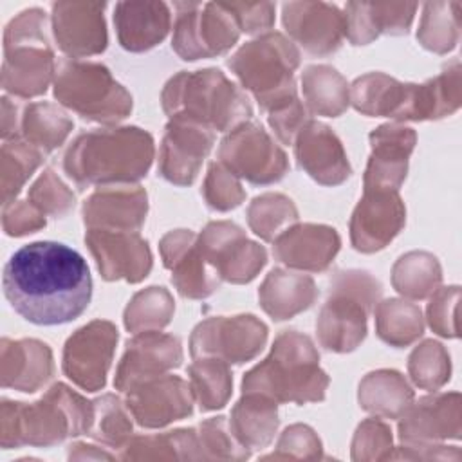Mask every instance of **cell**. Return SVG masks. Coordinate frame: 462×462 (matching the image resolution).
<instances>
[{
	"label": "cell",
	"mask_w": 462,
	"mask_h": 462,
	"mask_svg": "<svg viewBox=\"0 0 462 462\" xmlns=\"http://www.w3.org/2000/svg\"><path fill=\"white\" fill-rule=\"evenodd\" d=\"M4 296L25 321L43 327L70 323L92 298V276L72 247L40 240L11 254L2 276Z\"/></svg>",
	"instance_id": "6da1fadb"
},
{
	"label": "cell",
	"mask_w": 462,
	"mask_h": 462,
	"mask_svg": "<svg viewBox=\"0 0 462 462\" xmlns=\"http://www.w3.org/2000/svg\"><path fill=\"white\" fill-rule=\"evenodd\" d=\"M153 153V137L137 126L97 128L72 141L63 168L79 188L134 184L148 173Z\"/></svg>",
	"instance_id": "7a4b0ae2"
},
{
	"label": "cell",
	"mask_w": 462,
	"mask_h": 462,
	"mask_svg": "<svg viewBox=\"0 0 462 462\" xmlns=\"http://www.w3.org/2000/svg\"><path fill=\"white\" fill-rule=\"evenodd\" d=\"M328 375L319 368L312 339L298 330H283L269 356L242 379V393H260L276 402H319L328 388Z\"/></svg>",
	"instance_id": "3957f363"
},
{
	"label": "cell",
	"mask_w": 462,
	"mask_h": 462,
	"mask_svg": "<svg viewBox=\"0 0 462 462\" xmlns=\"http://www.w3.org/2000/svg\"><path fill=\"white\" fill-rule=\"evenodd\" d=\"M92 411V402L63 383L51 386L32 404L4 399L0 413L2 448L52 446L67 437L88 433Z\"/></svg>",
	"instance_id": "277c9868"
},
{
	"label": "cell",
	"mask_w": 462,
	"mask_h": 462,
	"mask_svg": "<svg viewBox=\"0 0 462 462\" xmlns=\"http://www.w3.org/2000/svg\"><path fill=\"white\" fill-rule=\"evenodd\" d=\"M161 103L168 117L191 119L213 132H231L253 116L245 92L218 69L175 74L164 85Z\"/></svg>",
	"instance_id": "5b68a950"
},
{
	"label": "cell",
	"mask_w": 462,
	"mask_h": 462,
	"mask_svg": "<svg viewBox=\"0 0 462 462\" xmlns=\"http://www.w3.org/2000/svg\"><path fill=\"white\" fill-rule=\"evenodd\" d=\"M298 65L300 51L282 32L258 34L227 60L231 72L265 112L298 97L294 83Z\"/></svg>",
	"instance_id": "8992f818"
},
{
	"label": "cell",
	"mask_w": 462,
	"mask_h": 462,
	"mask_svg": "<svg viewBox=\"0 0 462 462\" xmlns=\"http://www.w3.org/2000/svg\"><path fill=\"white\" fill-rule=\"evenodd\" d=\"M47 16L31 7L14 16L4 31L2 87L16 97L45 94L56 74V60L47 38Z\"/></svg>",
	"instance_id": "52a82bcc"
},
{
	"label": "cell",
	"mask_w": 462,
	"mask_h": 462,
	"mask_svg": "<svg viewBox=\"0 0 462 462\" xmlns=\"http://www.w3.org/2000/svg\"><path fill=\"white\" fill-rule=\"evenodd\" d=\"M381 298V283L365 271H339L332 276L316 332L330 352L356 350L366 336V318Z\"/></svg>",
	"instance_id": "ba28073f"
},
{
	"label": "cell",
	"mask_w": 462,
	"mask_h": 462,
	"mask_svg": "<svg viewBox=\"0 0 462 462\" xmlns=\"http://www.w3.org/2000/svg\"><path fill=\"white\" fill-rule=\"evenodd\" d=\"M54 97L81 117L114 125L132 112V96L110 70L94 61L60 60L54 74Z\"/></svg>",
	"instance_id": "9c48e42d"
},
{
	"label": "cell",
	"mask_w": 462,
	"mask_h": 462,
	"mask_svg": "<svg viewBox=\"0 0 462 462\" xmlns=\"http://www.w3.org/2000/svg\"><path fill=\"white\" fill-rule=\"evenodd\" d=\"M171 49L186 61L227 52L240 38L236 18L226 2H175Z\"/></svg>",
	"instance_id": "30bf717a"
},
{
	"label": "cell",
	"mask_w": 462,
	"mask_h": 462,
	"mask_svg": "<svg viewBox=\"0 0 462 462\" xmlns=\"http://www.w3.org/2000/svg\"><path fill=\"white\" fill-rule=\"evenodd\" d=\"M218 162L251 184H273L289 170L285 152L258 123H244L220 141Z\"/></svg>",
	"instance_id": "8fae6325"
},
{
	"label": "cell",
	"mask_w": 462,
	"mask_h": 462,
	"mask_svg": "<svg viewBox=\"0 0 462 462\" xmlns=\"http://www.w3.org/2000/svg\"><path fill=\"white\" fill-rule=\"evenodd\" d=\"M267 341V325L253 314L215 316L200 321L189 337L191 357H218L242 365L260 354Z\"/></svg>",
	"instance_id": "7c38bea8"
},
{
	"label": "cell",
	"mask_w": 462,
	"mask_h": 462,
	"mask_svg": "<svg viewBox=\"0 0 462 462\" xmlns=\"http://www.w3.org/2000/svg\"><path fill=\"white\" fill-rule=\"evenodd\" d=\"M197 245L217 274L231 283L254 280L267 262L265 249L229 220L209 222L197 236Z\"/></svg>",
	"instance_id": "4fadbf2b"
},
{
	"label": "cell",
	"mask_w": 462,
	"mask_h": 462,
	"mask_svg": "<svg viewBox=\"0 0 462 462\" xmlns=\"http://www.w3.org/2000/svg\"><path fill=\"white\" fill-rule=\"evenodd\" d=\"M119 332L106 319H94L78 328L63 348V374L79 388L97 392L105 386Z\"/></svg>",
	"instance_id": "5bb4252c"
},
{
	"label": "cell",
	"mask_w": 462,
	"mask_h": 462,
	"mask_svg": "<svg viewBox=\"0 0 462 462\" xmlns=\"http://www.w3.org/2000/svg\"><path fill=\"white\" fill-rule=\"evenodd\" d=\"M406 208L399 189L366 188L350 217V242L356 251L384 249L402 229Z\"/></svg>",
	"instance_id": "9a60e30c"
},
{
	"label": "cell",
	"mask_w": 462,
	"mask_h": 462,
	"mask_svg": "<svg viewBox=\"0 0 462 462\" xmlns=\"http://www.w3.org/2000/svg\"><path fill=\"white\" fill-rule=\"evenodd\" d=\"M215 141V132L197 121L170 117L159 148V175L175 186L197 179Z\"/></svg>",
	"instance_id": "2e32d148"
},
{
	"label": "cell",
	"mask_w": 462,
	"mask_h": 462,
	"mask_svg": "<svg viewBox=\"0 0 462 462\" xmlns=\"http://www.w3.org/2000/svg\"><path fill=\"white\" fill-rule=\"evenodd\" d=\"M350 103L363 116L395 121H424L422 90L384 72H368L350 85Z\"/></svg>",
	"instance_id": "e0dca14e"
},
{
	"label": "cell",
	"mask_w": 462,
	"mask_h": 462,
	"mask_svg": "<svg viewBox=\"0 0 462 462\" xmlns=\"http://www.w3.org/2000/svg\"><path fill=\"white\" fill-rule=\"evenodd\" d=\"M85 244L101 276L108 282L126 280L137 283L144 280L152 269V253L139 231L87 229Z\"/></svg>",
	"instance_id": "ac0fdd59"
},
{
	"label": "cell",
	"mask_w": 462,
	"mask_h": 462,
	"mask_svg": "<svg viewBox=\"0 0 462 462\" xmlns=\"http://www.w3.org/2000/svg\"><path fill=\"white\" fill-rule=\"evenodd\" d=\"M105 2H54L51 25L56 45L70 58L99 54L106 49Z\"/></svg>",
	"instance_id": "d6986e66"
},
{
	"label": "cell",
	"mask_w": 462,
	"mask_h": 462,
	"mask_svg": "<svg viewBox=\"0 0 462 462\" xmlns=\"http://www.w3.org/2000/svg\"><path fill=\"white\" fill-rule=\"evenodd\" d=\"M182 357V346L175 336L159 330L139 332L126 343L114 386L126 393L134 386L180 366Z\"/></svg>",
	"instance_id": "ffe728a7"
},
{
	"label": "cell",
	"mask_w": 462,
	"mask_h": 462,
	"mask_svg": "<svg viewBox=\"0 0 462 462\" xmlns=\"http://www.w3.org/2000/svg\"><path fill=\"white\" fill-rule=\"evenodd\" d=\"M282 22L287 34L314 56L336 52L345 38V14L336 4L287 2Z\"/></svg>",
	"instance_id": "44dd1931"
},
{
	"label": "cell",
	"mask_w": 462,
	"mask_h": 462,
	"mask_svg": "<svg viewBox=\"0 0 462 462\" xmlns=\"http://www.w3.org/2000/svg\"><path fill=\"white\" fill-rule=\"evenodd\" d=\"M159 249L164 267L171 273V283L180 296L202 300L218 291L222 278L200 254L193 231L175 229L166 233Z\"/></svg>",
	"instance_id": "7402d4cb"
},
{
	"label": "cell",
	"mask_w": 462,
	"mask_h": 462,
	"mask_svg": "<svg viewBox=\"0 0 462 462\" xmlns=\"http://www.w3.org/2000/svg\"><path fill=\"white\" fill-rule=\"evenodd\" d=\"M193 401L188 381L179 375L164 374L128 390L125 402L137 424L144 428H162L191 415Z\"/></svg>",
	"instance_id": "603a6c76"
},
{
	"label": "cell",
	"mask_w": 462,
	"mask_h": 462,
	"mask_svg": "<svg viewBox=\"0 0 462 462\" xmlns=\"http://www.w3.org/2000/svg\"><path fill=\"white\" fill-rule=\"evenodd\" d=\"M298 166L321 186H337L350 173V162L339 137L325 123L309 119L294 139Z\"/></svg>",
	"instance_id": "cb8c5ba5"
},
{
	"label": "cell",
	"mask_w": 462,
	"mask_h": 462,
	"mask_svg": "<svg viewBox=\"0 0 462 462\" xmlns=\"http://www.w3.org/2000/svg\"><path fill=\"white\" fill-rule=\"evenodd\" d=\"M370 157L363 184L366 188L399 189L408 171V159L415 148L417 134L413 128L388 123L370 134Z\"/></svg>",
	"instance_id": "d4e9b609"
},
{
	"label": "cell",
	"mask_w": 462,
	"mask_h": 462,
	"mask_svg": "<svg viewBox=\"0 0 462 462\" xmlns=\"http://www.w3.org/2000/svg\"><path fill=\"white\" fill-rule=\"evenodd\" d=\"M148 195L132 184L99 186L83 204V222L88 229L139 231L146 220Z\"/></svg>",
	"instance_id": "484cf974"
},
{
	"label": "cell",
	"mask_w": 462,
	"mask_h": 462,
	"mask_svg": "<svg viewBox=\"0 0 462 462\" xmlns=\"http://www.w3.org/2000/svg\"><path fill=\"white\" fill-rule=\"evenodd\" d=\"M341 245L337 231L325 224H296L273 240V254L291 269L319 273L336 258Z\"/></svg>",
	"instance_id": "4316f807"
},
{
	"label": "cell",
	"mask_w": 462,
	"mask_h": 462,
	"mask_svg": "<svg viewBox=\"0 0 462 462\" xmlns=\"http://www.w3.org/2000/svg\"><path fill=\"white\" fill-rule=\"evenodd\" d=\"M399 437L406 444H426L460 437V393H435L410 402L401 413Z\"/></svg>",
	"instance_id": "83f0119b"
},
{
	"label": "cell",
	"mask_w": 462,
	"mask_h": 462,
	"mask_svg": "<svg viewBox=\"0 0 462 462\" xmlns=\"http://www.w3.org/2000/svg\"><path fill=\"white\" fill-rule=\"evenodd\" d=\"M415 11L417 4L406 2H348L345 36L352 45H366L381 34H406Z\"/></svg>",
	"instance_id": "f1b7e54d"
},
{
	"label": "cell",
	"mask_w": 462,
	"mask_h": 462,
	"mask_svg": "<svg viewBox=\"0 0 462 462\" xmlns=\"http://www.w3.org/2000/svg\"><path fill=\"white\" fill-rule=\"evenodd\" d=\"M54 372L49 345L38 339H2L0 379L4 388L32 393L40 390Z\"/></svg>",
	"instance_id": "f546056e"
},
{
	"label": "cell",
	"mask_w": 462,
	"mask_h": 462,
	"mask_svg": "<svg viewBox=\"0 0 462 462\" xmlns=\"http://www.w3.org/2000/svg\"><path fill=\"white\" fill-rule=\"evenodd\" d=\"M114 25L123 49L148 51L161 43L171 27L170 5L164 2H117Z\"/></svg>",
	"instance_id": "4dcf8cb0"
},
{
	"label": "cell",
	"mask_w": 462,
	"mask_h": 462,
	"mask_svg": "<svg viewBox=\"0 0 462 462\" xmlns=\"http://www.w3.org/2000/svg\"><path fill=\"white\" fill-rule=\"evenodd\" d=\"M318 298V289L309 274L273 269L258 289V300L265 314L276 321L291 319L307 310Z\"/></svg>",
	"instance_id": "1f68e13d"
},
{
	"label": "cell",
	"mask_w": 462,
	"mask_h": 462,
	"mask_svg": "<svg viewBox=\"0 0 462 462\" xmlns=\"http://www.w3.org/2000/svg\"><path fill=\"white\" fill-rule=\"evenodd\" d=\"M229 428L245 449L267 448L278 428V402L260 393H242L231 411Z\"/></svg>",
	"instance_id": "d6a6232c"
},
{
	"label": "cell",
	"mask_w": 462,
	"mask_h": 462,
	"mask_svg": "<svg viewBox=\"0 0 462 462\" xmlns=\"http://www.w3.org/2000/svg\"><path fill=\"white\" fill-rule=\"evenodd\" d=\"M359 406L379 417H399L413 401V390L395 370L370 372L359 383Z\"/></svg>",
	"instance_id": "836d02e7"
},
{
	"label": "cell",
	"mask_w": 462,
	"mask_h": 462,
	"mask_svg": "<svg viewBox=\"0 0 462 462\" xmlns=\"http://www.w3.org/2000/svg\"><path fill=\"white\" fill-rule=\"evenodd\" d=\"M305 106L325 117L341 116L350 103L346 79L330 65H310L301 74Z\"/></svg>",
	"instance_id": "e575fe53"
},
{
	"label": "cell",
	"mask_w": 462,
	"mask_h": 462,
	"mask_svg": "<svg viewBox=\"0 0 462 462\" xmlns=\"http://www.w3.org/2000/svg\"><path fill=\"white\" fill-rule=\"evenodd\" d=\"M74 128L72 119L56 105L47 101L29 103L20 116L18 137L49 153L63 144Z\"/></svg>",
	"instance_id": "d590c367"
},
{
	"label": "cell",
	"mask_w": 462,
	"mask_h": 462,
	"mask_svg": "<svg viewBox=\"0 0 462 462\" xmlns=\"http://www.w3.org/2000/svg\"><path fill=\"white\" fill-rule=\"evenodd\" d=\"M375 332L390 346H408L424 334L422 312L411 301L384 300L375 305Z\"/></svg>",
	"instance_id": "8d00e7d4"
},
{
	"label": "cell",
	"mask_w": 462,
	"mask_h": 462,
	"mask_svg": "<svg viewBox=\"0 0 462 462\" xmlns=\"http://www.w3.org/2000/svg\"><path fill=\"white\" fill-rule=\"evenodd\" d=\"M442 280L439 260L426 251H411L402 254L392 269L393 289L411 300L431 296Z\"/></svg>",
	"instance_id": "74e56055"
},
{
	"label": "cell",
	"mask_w": 462,
	"mask_h": 462,
	"mask_svg": "<svg viewBox=\"0 0 462 462\" xmlns=\"http://www.w3.org/2000/svg\"><path fill=\"white\" fill-rule=\"evenodd\" d=\"M189 388L202 411L224 408L231 397L233 377L227 363L218 357H195L188 366Z\"/></svg>",
	"instance_id": "f35d334b"
},
{
	"label": "cell",
	"mask_w": 462,
	"mask_h": 462,
	"mask_svg": "<svg viewBox=\"0 0 462 462\" xmlns=\"http://www.w3.org/2000/svg\"><path fill=\"white\" fill-rule=\"evenodd\" d=\"M460 2H430L422 7L419 43L437 54L453 51L460 38Z\"/></svg>",
	"instance_id": "ab89813d"
},
{
	"label": "cell",
	"mask_w": 462,
	"mask_h": 462,
	"mask_svg": "<svg viewBox=\"0 0 462 462\" xmlns=\"http://www.w3.org/2000/svg\"><path fill=\"white\" fill-rule=\"evenodd\" d=\"M43 152L22 137H13L2 144V204L16 200L25 180L42 164Z\"/></svg>",
	"instance_id": "60d3db41"
},
{
	"label": "cell",
	"mask_w": 462,
	"mask_h": 462,
	"mask_svg": "<svg viewBox=\"0 0 462 462\" xmlns=\"http://www.w3.org/2000/svg\"><path fill=\"white\" fill-rule=\"evenodd\" d=\"M175 303L164 287H148L139 291L125 309L126 330L139 334L148 330H161L171 321Z\"/></svg>",
	"instance_id": "b9f144b4"
},
{
	"label": "cell",
	"mask_w": 462,
	"mask_h": 462,
	"mask_svg": "<svg viewBox=\"0 0 462 462\" xmlns=\"http://www.w3.org/2000/svg\"><path fill=\"white\" fill-rule=\"evenodd\" d=\"M298 220L294 202L282 193H263L247 208V222L251 231L265 242L274 240Z\"/></svg>",
	"instance_id": "7bdbcfd3"
},
{
	"label": "cell",
	"mask_w": 462,
	"mask_h": 462,
	"mask_svg": "<svg viewBox=\"0 0 462 462\" xmlns=\"http://www.w3.org/2000/svg\"><path fill=\"white\" fill-rule=\"evenodd\" d=\"M92 424L88 435L110 448H123L132 435L130 410L119 397L106 393L92 401Z\"/></svg>",
	"instance_id": "ee69618b"
},
{
	"label": "cell",
	"mask_w": 462,
	"mask_h": 462,
	"mask_svg": "<svg viewBox=\"0 0 462 462\" xmlns=\"http://www.w3.org/2000/svg\"><path fill=\"white\" fill-rule=\"evenodd\" d=\"M408 372L419 388L437 390L449 381V354L440 343L428 339L410 354Z\"/></svg>",
	"instance_id": "f6af8a7d"
},
{
	"label": "cell",
	"mask_w": 462,
	"mask_h": 462,
	"mask_svg": "<svg viewBox=\"0 0 462 462\" xmlns=\"http://www.w3.org/2000/svg\"><path fill=\"white\" fill-rule=\"evenodd\" d=\"M202 195L206 204L215 211H229L242 204L245 191L236 175H233L220 162L209 164L204 179Z\"/></svg>",
	"instance_id": "bcb514c9"
},
{
	"label": "cell",
	"mask_w": 462,
	"mask_h": 462,
	"mask_svg": "<svg viewBox=\"0 0 462 462\" xmlns=\"http://www.w3.org/2000/svg\"><path fill=\"white\" fill-rule=\"evenodd\" d=\"M27 200L32 202L43 215L63 217L74 208V193L49 168L29 188Z\"/></svg>",
	"instance_id": "7dc6e473"
},
{
	"label": "cell",
	"mask_w": 462,
	"mask_h": 462,
	"mask_svg": "<svg viewBox=\"0 0 462 462\" xmlns=\"http://www.w3.org/2000/svg\"><path fill=\"white\" fill-rule=\"evenodd\" d=\"M199 444L204 448L208 458H247L249 449H245L231 433L229 424L224 417H213L199 426ZM204 455V451H202Z\"/></svg>",
	"instance_id": "c3c4849f"
},
{
	"label": "cell",
	"mask_w": 462,
	"mask_h": 462,
	"mask_svg": "<svg viewBox=\"0 0 462 462\" xmlns=\"http://www.w3.org/2000/svg\"><path fill=\"white\" fill-rule=\"evenodd\" d=\"M460 289L457 285L439 287L428 303V323L433 332L444 337H457V301Z\"/></svg>",
	"instance_id": "681fc988"
},
{
	"label": "cell",
	"mask_w": 462,
	"mask_h": 462,
	"mask_svg": "<svg viewBox=\"0 0 462 462\" xmlns=\"http://www.w3.org/2000/svg\"><path fill=\"white\" fill-rule=\"evenodd\" d=\"M267 119L271 128L274 130L276 137L283 143V144H292L298 132L303 128V125L309 121L307 116V108L305 105L300 101V97H294L273 110L267 112Z\"/></svg>",
	"instance_id": "f907efd6"
},
{
	"label": "cell",
	"mask_w": 462,
	"mask_h": 462,
	"mask_svg": "<svg viewBox=\"0 0 462 462\" xmlns=\"http://www.w3.org/2000/svg\"><path fill=\"white\" fill-rule=\"evenodd\" d=\"M2 227L9 236H23L45 227V215L29 200H14L4 206Z\"/></svg>",
	"instance_id": "816d5d0a"
},
{
	"label": "cell",
	"mask_w": 462,
	"mask_h": 462,
	"mask_svg": "<svg viewBox=\"0 0 462 462\" xmlns=\"http://www.w3.org/2000/svg\"><path fill=\"white\" fill-rule=\"evenodd\" d=\"M321 442L312 428L303 424L289 426L280 440H278V453L271 457H292V458H316L319 457Z\"/></svg>",
	"instance_id": "f5cc1de1"
},
{
	"label": "cell",
	"mask_w": 462,
	"mask_h": 462,
	"mask_svg": "<svg viewBox=\"0 0 462 462\" xmlns=\"http://www.w3.org/2000/svg\"><path fill=\"white\" fill-rule=\"evenodd\" d=\"M242 32H267L274 23L276 5L273 2H226Z\"/></svg>",
	"instance_id": "db71d44e"
},
{
	"label": "cell",
	"mask_w": 462,
	"mask_h": 462,
	"mask_svg": "<svg viewBox=\"0 0 462 462\" xmlns=\"http://www.w3.org/2000/svg\"><path fill=\"white\" fill-rule=\"evenodd\" d=\"M390 428L379 419H368L359 424L354 437V458H365L368 449H375V458H379L377 449L392 448Z\"/></svg>",
	"instance_id": "11a10c76"
},
{
	"label": "cell",
	"mask_w": 462,
	"mask_h": 462,
	"mask_svg": "<svg viewBox=\"0 0 462 462\" xmlns=\"http://www.w3.org/2000/svg\"><path fill=\"white\" fill-rule=\"evenodd\" d=\"M18 130H20L18 108L14 106V103H11V99L7 96H4L2 97V137H4V141L18 137Z\"/></svg>",
	"instance_id": "9f6ffc18"
}]
</instances>
